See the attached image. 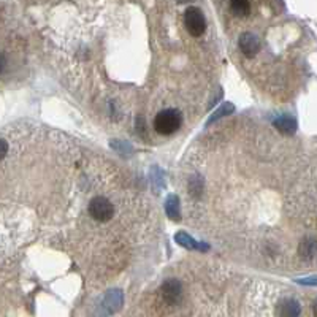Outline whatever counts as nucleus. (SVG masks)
Instances as JSON below:
<instances>
[{"instance_id": "3", "label": "nucleus", "mask_w": 317, "mask_h": 317, "mask_svg": "<svg viewBox=\"0 0 317 317\" xmlns=\"http://www.w3.org/2000/svg\"><path fill=\"white\" fill-rule=\"evenodd\" d=\"M184 26L192 37H202L206 31V19L200 8L189 7L184 13Z\"/></svg>"}, {"instance_id": "13", "label": "nucleus", "mask_w": 317, "mask_h": 317, "mask_svg": "<svg viewBox=\"0 0 317 317\" xmlns=\"http://www.w3.org/2000/svg\"><path fill=\"white\" fill-rule=\"evenodd\" d=\"M233 111H235V106H233L232 103H224V105L219 108V110H216V111L213 113L211 119L208 121V125L213 124L214 121H217V119H221L222 116H227V114H230V113H233Z\"/></svg>"}, {"instance_id": "9", "label": "nucleus", "mask_w": 317, "mask_h": 317, "mask_svg": "<svg viewBox=\"0 0 317 317\" xmlns=\"http://www.w3.org/2000/svg\"><path fill=\"white\" fill-rule=\"evenodd\" d=\"M165 211L167 216L170 217L172 221H180L181 213H180V198L176 195H170L165 202Z\"/></svg>"}, {"instance_id": "6", "label": "nucleus", "mask_w": 317, "mask_h": 317, "mask_svg": "<svg viewBox=\"0 0 317 317\" xmlns=\"http://www.w3.org/2000/svg\"><path fill=\"white\" fill-rule=\"evenodd\" d=\"M277 317H298L301 312V306L295 298H284L277 304Z\"/></svg>"}, {"instance_id": "2", "label": "nucleus", "mask_w": 317, "mask_h": 317, "mask_svg": "<svg viewBox=\"0 0 317 317\" xmlns=\"http://www.w3.org/2000/svg\"><path fill=\"white\" fill-rule=\"evenodd\" d=\"M89 216L92 217L97 222H108L113 219L114 216V206L113 203L105 197H94L91 202H89Z\"/></svg>"}, {"instance_id": "1", "label": "nucleus", "mask_w": 317, "mask_h": 317, "mask_svg": "<svg viewBox=\"0 0 317 317\" xmlns=\"http://www.w3.org/2000/svg\"><path fill=\"white\" fill-rule=\"evenodd\" d=\"M183 125V114L180 110L175 108H167V110L158 111L154 117V130L158 135H173Z\"/></svg>"}, {"instance_id": "7", "label": "nucleus", "mask_w": 317, "mask_h": 317, "mask_svg": "<svg viewBox=\"0 0 317 317\" xmlns=\"http://www.w3.org/2000/svg\"><path fill=\"white\" fill-rule=\"evenodd\" d=\"M317 254V240L314 236H306L300 241L298 246V255L301 257L303 260H312Z\"/></svg>"}, {"instance_id": "4", "label": "nucleus", "mask_w": 317, "mask_h": 317, "mask_svg": "<svg viewBox=\"0 0 317 317\" xmlns=\"http://www.w3.org/2000/svg\"><path fill=\"white\" fill-rule=\"evenodd\" d=\"M162 298L168 304H178L183 298V284L178 279H167L162 284Z\"/></svg>"}, {"instance_id": "14", "label": "nucleus", "mask_w": 317, "mask_h": 317, "mask_svg": "<svg viewBox=\"0 0 317 317\" xmlns=\"http://www.w3.org/2000/svg\"><path fill=\"white\" fill-rule=\"evenodd\" d=\"M300 284H304V285H317V276H312V277H304V279H298Z\"/></svg>"}, {"instance_id": "15", "label": "nucleus", "mask_w": 317, "mask_h": 317, "mask_svg": "<svg viewBox=\"0 0 317 317\" xmlns=\"http://www.w3.org/2000/svg\"><path fill=\"white\" fill-rule=\"evenodd\" d=\"M0 144H2V157H5V155H7V151H8L7 141H5V140H2V141H0Z\"/></svg>"}, {"instance_id": "16", "label": "nucleus", "mask_w": 317, "mask_h": 317, "mask_svg": "<svg viewBox=\"0 0 317 317\" xmlns=\"http://www.w3.org/2000/svg\"><path fill=\"white\" fill-rule=\"evenodd\" d=\"M312 312H314V317H317V301H315L314 306H312Z\"/></svg>"}, {"instance_id": "10", "label": "nucleus", "mask_w": 317, "mask_h": 317, "mask_svg": "<svg viewBox=\"0 0 317 317\" xmlns=\"http://www.w3.org/2000/svg\"><path fill=\"white\" fill-rule=\"evenodd\" d=\"M175 240L180 243L181 246L187 247V249H198V251H208L210 247L208 246H202V243H197L194 238H191L187 233L184 232H180L176 236H175Z\"/></svg>"}, {"instance_id": "12", "label": "nucleus", "mask_w": 317, "mask_h": 317, "mask_svg": "<svg viewBox=\"0 0 317 317\" xmlns=\"http://www.w3.org/2000/svg\"><path fill=\"white\" fill-rule=\"evenodd\" d=\"M106 306L108 308H110V312H113V311H116V309H119L121 308V303H122V295H121V292H110L108 293V296H106Z\"/></svg>"}, {"instance_id": "11", "label": "nucleus", "mask_w": 317, "mask_h": 317, "mask_svg": "<svg viewBox=\"0 0 317 317\" xmlns=\"http://www.w3.org/2000/svg\"><path fill=\"white\" fill-rule=\"evenodd\" d=\"M230 10L235 16L244 18L251 13V4H249V0H232Z\"/></svg>"}, {"instance_id": "8", "label": "nucleus", "mask_w": 317, "mask_h": 317, "mask_svg": "<svg viewBox=\"0 0 317 317\" xmlns=\"http://www.w3.org/2000/svg\"><path fill=\"white\" fill-rule=\"evenodd\" d=\"M273 125L281 133H284V135H293L295 130H296V121H295V117H292L289 114H284V116L276 117L274 121H273Z\"/></svg>"}, {"instance_id": "17", "label": "nucleus", "mask_w": 317, "mask_h": 317, "mask_svg": "<svg viewBox=\"0 0 317 317\" xmlns=\"http://www.w3.org/2000/svg\"><path fill=\"white\" fill-rule=\"evenodd\" d=\"M180 4H187V2H191V0H178Z\"/></svg>"}, {"instance_id": "5", "label": "nucleus", "mask_w": 317, "mask_h": 317, "mask_svg": "<svg viewBox=\"0 0 317 317\" xmlns=\"http://www.w3.org/2000/svg\"><path fill=\"white\" fill-rule=\"evenodd\" d=\"M238 45H240L241 53H243L246 57H254L257 53L260 51V48H262L260 40L257 38V35H254V34H251V32H244V34H241Z\"/></svg>"}]
</instances>
